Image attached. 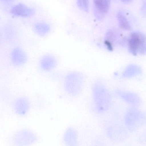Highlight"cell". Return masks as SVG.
<instances>
[{
	"label": "cell",
	"instance_id": "obj_1",
	"mask_svg": "<svg viewBox=\"0 0 146 146\" xmlns=\"http://www.w3.org/2000/svg\"><path fill=\"white\" fill-rule=\"evenodd\" d=\"M92 94L94 108L100 114L106 112L110 108L112 98L108 88L101 82L94 83L92 88Z\"/></svg>",
	"mask_w": 146,
	"mask_h": 146
},
{
	"label": "cell",
	"instance_id": "obj_2",
	"mask_svg": "<svg viewBox=\"0 0 146 146\" xmlns=\"http://www.w3.org/2000/svg\"><path fill=\"white\" fill-rule=\"evenodd\" d=\"M85 82V76L83 74L78 72H71L65 76L64 89L70 96H78L83 90Z\"/></svg>",
	"mask_w": 146,
	"mask_h": 146
},
{
	"label": "cell",
	"instance_id": "obj_3",
	"mask_svg": "<svg viewBox=\"0 0 146 146\" xmlns=\"http://www.w3.org/2000/svg\"><path fill=\"white\" fill-rule=\"evenodd\" d=\"M146 123L145 114L136 107L133 106L127 111L124 117V123L126 128L129 132H136Z\"/></svg>",
	"mask_w": 146,
	"mask_h": 146
},
{
	"label": "cell",
	"instance_id": "obj_4",
	"mask_svg": "<svg viewBox=\"0 0 146 146\" xmlns=\"http://www.w3.org/2000/svg\"><path fill=\"white\" fill-rule=\"evenodd\" d=\"M129 52L133 56L146 54V36L140 32H134L127 39Z\"/></svg>",
	"mask_w": 146,
	"mask_h": 146
},
{
	"label": "cell",
	"instance_id": "obj_5",
	"mask_svg": "<svg viewBox=\"0 0 146 146\" xmlns=\"http://www.w3.org/2000/svg\"><path fill=\"white\" fill-rule=\"evenodd\" d=\"M38 136L33 130L22 128L16 131L11 138L13 146H33L37 143Z\"/></svg>",
	"mask_w": 146,
	"mask_h": 146
},
{
	"label": "cell",
	"instance_id": "obj_6",
	"mask_svg": "<svg viewBox=\"0 0 146 146\" xmlns=\"http://www.w3.org/2000/svg\"><path fill=\"white\" fill-rule=\"evenodd\" d=\"M9 60L11 66L15 68H19L25 66L28 61L26 51L19 45L12 48L9 54Z\"/></svg>",
	"mask_w": 146,
	"mask_h": 146
},
{
	"label": "cell",
	"instance_id": "obj_7",
	"mask_svg": "<svg viewBox=\"0 0 146 146\" xmlns=\"http://www.w3.org/2000/svg\"><path fill=\"white\" fill-rule=\"evenodd\" d=\"M105 131L108 138L115 143L123 142L128 136L127 129L119 125H110L106 128Z\"/></svg>",
	"mask_w": 146,
	"mask_h": 146
},
{
	"label": "cell",
	"instance_id": "obj_8",
	"mask_svg": "<svg viewBox=\"0 0 146 146\" xmlns=\"http://www.w3.org/2000/svg\"><path fill=\"white\" fill-rule=\"evenodd\" d=\"M12 110L17 115L25 117L29 113L31 104L28 98L21 96L15 98L11 104Z\"/></svg>",
	"mask_w": 146,
	"mask_h": 146
},
{
	"label": "cell",
	"instance_id": "obj_9",
	"mask_svg": "<svg viewBox=\"0 0 146 146\" xmlns=\"http://www.w3.org/2000/svg\"><path fill=\"white\" fill-rule=\"evenodd\" d=\"M106 41L110 47H112L116 45L123 46L127 44V39L118 30L112 29L106 33Z\"/></svg>",
	"mask_w": 146,
	"mask_h": 146
},
{
	"label": "cell",
	"instance_id": "obj_10",
	"mask_svg": "<svg viewBox=\"0 0 146 146\" xmlns=\"http://www.w3.org/2000/svg\"><path fill=\"white\" fill-rule=\"evenodd\" d=\"M58 64V60L54 55L52 54H45L40 58L38 66L44 72H49L54 70Z\"/></svg>",
	"mask_w": 146,
	"mask_h": 146
},
{
	"label": "cell",
	"instance_id": "obj_11",
	"mask_svg": "<svg viewBox=\"0 0 146 146\" xmlns=\"http://www.w3.org/2000/svg\"><path fill=\"white\" fill-rule=\"evenodd\" d=\"M95 16L99 20L104 19L110 8V0H93Z\"/></svg>",
	"mask_w": 146,
	"mask_h": 146
},
{
	"label": "cell",
	"instance_id": "obj_12",
	"mask_svg": "<svg viewBox=\"0 0 146 146\" xmlns=\"http://www.w3.org/2000/svg\"><path fill=\"white\" fill-rule=\"evenodd\" d=\"M116 94L120 98L128 104L137 107L141 104V99L137 94L131 92L116 91Z\"/></svg>",
	"mask_w": 146,
	"mask_h": 146
},
{
	"label": "cell",
	"instance_id": "obj_13",
	"mask_svg": "<svg viewBox=\"0 0 146 146\" xmlns=\"http://www.w3.org/2000/svg\"><path fill=\"white\" fill-rule=\"evenodd\" d=\"M62 140L65 146H79V136L77 130L73 127L67 129L63 134Z\"/></svg>",
	"mask_w": 146,
	"mask_h": 146
},
{
	"label": "cell",
	"instance_id": "obj_14",
	"mask_svg": "<svg viewBox=\"0 0 146 146\" xmlns=\"http://www.w3.org/2000/svg\"><path fill=\"white\" fill-rule=\"evenodd\" d=\"M36 13L35 9L26 5L20 3L15 5L11 9V13L16 16L30 17L33 16Z\"/></svg>",
	"mask_w": 146,
	"mask_h": 146
},
{
	"label": "cell",
	"instance_id": "obj_15",
	"mask_svg": "<svg viewBox=\"0 0 146 146\" xmlns=\"http://www.w3.org/2000/svg\"><path fill=\"white\" fill-rule=\"evenodd\" d=\"M142 70L140 66L136 64H130L124 69L122 73L123 78H133L141 74Z\"/></svg>",
	"mask_w": 146,
	"mask_h": 146
},
{
	"label": "cell",
	"instance_id": "obj_16",
	"mask_svg": "<svg viewBox=\"0 0 146 146\" xmlns=\"http://www.w3.org/2000/svg\"><path fill=\"white\" fill-rule=\"evenodd\" d=\"M34 31L39 36L43 37L47 35L50 31V27L45 23H39L34 25Z\"/></svg>",
	"mask_w": 146,
	"mask_h": 146
},
{
	"label": "cell",
	"instance_id": "obj_17",
	"mask_svg": "<svg viewBox=\"0 0 146 146\" xmlns=\"http://www.w3.org/2000/svg\"><path fill=\"white\" fill-rule=\"evenodd\" d=\"M117 21L120 28L124 31L131 30V26L125 15L121 12H119L117 15Z\"/></svg>",
	"mask_w": 146,
	"mask_h": 146
},
{
	"label": "cell",
	"instance_id": "obj_18",
	"mask_svg": "<svg viewBox=\"0 0 146 146\" xmlns=\"http://www.w3.org/2000/svg\"><path fill=\"white\" fill-rule=\"evenodd\" d=\"M77 5L83 12H88L89 8V0H77Z\"/></svg>",
	"mask_w": 146,
	"mask_h": 146
},
{
	"label": "cell",
	"instance_id": "obj_19",
	"mask_svg": "<svg viewBox=\"0 0 146 146\" xmlns=\"http://www.w3.org/2000/svg\"><path fill=\"white\" fill-rule=\"evenodd\" d=\"M141 13L143 16L146 18V4H144L141 7Z\"/></svg>",
	"mask_w": 146,
	"mask_h": 146
},
{
	"label": "cell",
	"instance_id": "obj_20",
	"mask_svg": "<svg viewBox=\"0 0 146 146\" xmlns=\"http://www.w3.org/2000/svg\"><path fill=\"white\" fill-rule=\"evenodd\" d=\"M4 42V39H3V36L2 35L0 31V49L3 45V43Z\"/></svg>",
	"mask_w": 146,
	"mask_h": 146
},
{
	"label": "cell",
	"instance_id": "obj_21",
	"mask_svg": "<svg viewBox=\"0 0 146 146\" xmlns=\"http://www.w3.org/2000/svg\"><path fill=\"white\" fill-rule=\"evenodd\" d=\"M121 1L124 3H129L132 0H121Z\"/></svg>",
	"mask_w": 146,
	"mask_h": 146
},
{
	"label": "cell",
	"instance_id": "obj_22",
	"mask_svg": "<svg viewBox=\"0 0 146 146\" xmlns=\"http://www.w3.org/2000/svg\"><path fill=\"white\" fill-rule=\"evenodd\" d=\"M3 1H13V0H3Z\"/></svg>",
	"mask_w": 146,
	"mask_h": 146
}]
</instances>
